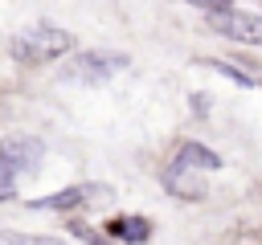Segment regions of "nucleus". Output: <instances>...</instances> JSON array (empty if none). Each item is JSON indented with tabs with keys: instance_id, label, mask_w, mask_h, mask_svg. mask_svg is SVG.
Wrapping results in <instances>:
<instances>
[{
	"instance_id": "nucleus-14",
	"label": "nucleus",
	"mask_w": 262,
	"mask_h": 245,
	"mask_svg": "<svg viewBox=\"0 0 262 245\" xmlns=\"http://www.w3.org/2000/svg\"><path fill=\"white\" fill-rule=\"evenodd\" d=\"M246 245H262V241H246Z\"/></svg>"
},
{
	"instance_id": "nucleus-10",
	"label": "nucleus",
	"mask_w": 262,
	"mask_h": 245,
	"mask_svg": "<svg viewBox=\"0 0 262 245\" xmlns=\"http://www.w3.org/2000/svg\"><path fill=\"white\" fill-rule=\"evenodd\" d=\"M0 245H66V241H57V237H25V233H4V237H0Z\"/></svg>"
},
{
	"instance_id": "nucleus-6",
	"label": "nucleus",
	"mask_w": 262,
	"mask_h": 245,
	"mask_svg": "<svg viewBox=\"0 0 262 245\" xmlns=\"http://www.w3.org/2000/svg\"><path fill=\"white\" fill-rule=\"evenodd\" d=\"M94 196H106L102 184H78V188H66V192H53V196H41V200H29L33 208H49V212H66V208H78Z\"/></svg>"
},
{
	"instance_id": "nucleus-13",
	"label": "nucleus",
	"mask_w": 262,
	"mask_h": 245,
	"mask_svg": "<svg viewBox=\"0 0 262 245\" xmlns=\"http://www.w3.org/2000/svg\"><path fill=\"white\" fill-rule=\"evenodd\" d=\"M74 233H78V237H82V241H86V245H106V241H102V237H94V233H86V229H74Z\"/></svg>"
},
{
	"instance_id": "nucleus-5",
	"label": "nucleus",
	"mask_w": 262,
	"mask_h": 245,
	"mask_svg": "<svg viewBox=\"0 0 262 245\" xmlns=\"http://www.w3.org/2000/svg\"><path fill=\"white\" fill-rule=\"evenodd\" d=\"M164 188H168L172 196H180V200H196V196H205V184H201L196 167H192L188 159H180V155H172V163L164 167Z\"/></svg>"
},
{
	"instance_id": "nucleus-3",
	"label": "nucleus",
	"mask_w": 262,
	"mask_h": 245,
	"mask_svg": "<svg viewBox=\"0 0 262 245\" xmlns=\"http://www.w3.org/2000/svg\"><path fill=\"white\" fill-rule=\"evenodd\" d=\"M45 155V143L33 135H8L0 143V172H8L12 180H20L25 172H33Z\"/></svg>"
},
{
	"instance_id": "nucleus-12",
	"label": "nucleus",
	"mask_w": 262,
	"mask_h": 245,
	"mask_svg": "<svg viewBox=\"0 0 262 245\" xmlns=\"http://www.w3.org/2000/svg\"><path fill=\"white\" fill-rule=\"evenodd\" d=\"M12 192H16V180H12L8 172H0V200H8Z\"/></svg>"
},
{
	"instance_id": "nucleus-8",
	"label": "nucleus",
	"mask_w": 262,
	"mask_h": 245,
	"mask_svg": "<svg viewBox=\"0 0 262 245\" xmlns=\"http://www.w3.org/2000/svg\"><path fill=\"white\" fill-rule=\"evenodd\" d=\"M180 159H188L196 172H217L221 167V159H217V151H209V147H201V143H180V151H176Z\"/></svg>"
},
{
	"instance_id": "nucleus-11",
	"label": "nucleus",
	"mask_w": 262,
	"mask_h": 245,
	"mask_svg": "<svg viewBox=\"0 0 262 245\" xmlns=\"http://www.w3.org/2000/svg\"><path fill=\"white\" fill-rule=\"evenodd\" d=\"M188 4H196L205 12H229V0H188Z\"/></svg>"
},
{
	"instance_id": "nucleus-7",
	"label": "nucleus",
	"mask_w": 262,
	"mask_h": 245,
	"mask_svg": "<svg viewBox=\"0 0 262 245\" xmlns=\"http://www.w3.org/2000/svg\"><path fill=\"white\" fill-rule=\"evenodd\" d=\"M119 241H131V245H143L147 237H151V220H143V216H119V220H111L106 225Z\"/></svg>"
},
{
	"instance_id": "nucleus-9",
	"label": "nucleus",
	"mask_w": 262,
	"mask_h": 245,
	"mask_svg": "<svg viewBox=\"0 0 262 245\" xmlns=\"http://www.w3.org/2000/svg\"><path fill=\"white\" fill-rule=\"evenodd\" d=\"M201 69H213V74H221V78H233L237 86H258V78H250L242 65H233V61H221V57H201L196 61Z\"/></svg>"
},
{
	"instance_id": "nucleus-4",
	"label": "nucleus",
	"mask_w": 262,
	"mask_h": 245,
	"mask_svg": "<svg viewBox=\"0 0 262 245\" xmlns=\"http://www.w3.org/2000/svg\"><path fill=\"white\" fill-rule=\"evenodd\" d=\"M209 24L229 37V41H242V45H262V16H250V12H209Z\"/></svg>"
},
{
	"instance_id": "nucleus-2",
	"label": "nucleus",
	"mask_w": 262,
	"mask_h": 245,
	"mask_svg": "<svg viewBox=\"0 0 262 245\" xmlns=\"http://www.w3.org/2000/svg\"><path fill=\"white\" fill-rule=\"evenodd\" d=\"M70 45H74V37H70L66 29H57V24H33V29H25L20 37H12L16 61H33V65L70 53Z\"/></svg>"
},
{
	"instance_id": "nucleus-1",
	"label": "nucleus",
	"mask_w": 262,
	"mask_h": 245,
	"mask_svg": "<svg viewBox=\"0 0 262 245\" xmlns=\"http://www.w3.org/2000/svg\"><path fill=\"white\" fill-rule=\"evenodd\" d=\"M119 69H127V57L123 53H111V49H86V53H74V57H66V65H61V82H70V86H102V82H111Z\"/></svg>"
}]
</instances>
